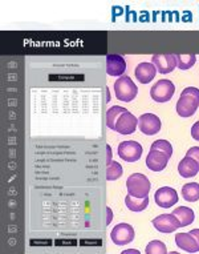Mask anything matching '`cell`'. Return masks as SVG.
<instances>
[{
	"label": "cell",
	"mask_w": 199,
	"mask_h": 254,
	"mask_svg": "<svg viewBox=\"0 0 199 254\" xmlns=\"http://www.w3.org/2000/svg\"><path fill=\"white\" fill-rule=\"evenodd\" d=\"M199 107V89L195 87L185 88L177 103V112L181 117H191Z\"/></svg>",
	"instance_id": "1"
},
{
	"label": "cell",
	"mask_w": 199,
	"mask_h": 254,
	"mask_svg": "<svg viewBox=\"0 0 199 254\" xmlns=\"http://www.w3.org/2000/svg\"><path fill=\"white\" fill-rule=\"evenodd\" d=\"M126 188H128V194L137 197V198H144V197L149 196L151 185L145 175L134 173V175L129 176V179L126 180Z\"/></svg>",
	"instance_id": "2"
},
{
	"label": "cell",
	"mask_w": 199,
	"mask_h": 254,
	"mask_svg": "<svg viewBox=\"0 0 199 254\" xmlns=\"http://www.w3.org/2000/svg\"><path fill=\"white\" fill-rule=\"evenodd\" d=\"M114 93L118 100L129 103L136 99V96L138 95V88L129 76L122 75L114 83Z\"/></svg>",
	"instance_id": "3"
},
{
	"label": "cell",
	"mask_w": 199,
	"mask_h": 254,
	"mask_svg": "<svg viewBox=\"0 0 199 254\" xmlns=\"http://www.w3.org/2000/svg\"><path fill=\"white\" fill-rule=\"evenodd\" d=\"M174 92V84L171 83L170 80L162 79L158 80L157 84L151 87V89H150V96H151V99L154 101H157V103H166V101L171 100Z\"/></svg>",
	"instance_id": "4"
},
{
	"label": "cell",
	"mask_w": 199,
	"mask_h": 254,
	"mask_svg": "<svg viewBox=\"0 0 199 254\" xmlns=\"http://www.w3.org/2000/svg\"><path fill=\"white\" fill-rule=\"evenodd\" d=\"M142 145L137 141H124L118 145V156L128 163H136L142 156Z\"/></svg>",
	"instance_id": "5"
},
{
	"label": "cell",
	"mask_w": 199,
	"mask_h": 254,
	"mask_svg": "<svg viewBox=\"0 0 199 254\" xmlns=\"http://www.w3.org/2000/svg\"><path fill=\"white\" fill-rule=\"evenodd\" d=\"M134 236H136L134 229L129 224H118L113 228L112 233H110L112 241L114 242V245L118 246L129 245L134 240Z\"/></svg>",
	"instance_id": "6"
},
{
	"label": "cell",
	"mask_w": 199,
	"mask_h": 254,
	"mask_svg": "<svg viewBox=\"0 0 199 254\" xmlns=\"http://www.w3.org/2000/svg\"><path fill=\"white\" fill-rule=\"evenodd\" d=\"M151 63L161 75H167V73L174 71L175 67H177V60H175V56L173 54L153 55Z\"/></svg>",
	"instance_id": "7"
},
{
	"label": "cell",
	"mask_w": 199,
	"mask_h": 254,
	"mask_svg": "<svg viewBox=\"0 0 199 254\" xmlns=\"http://www.w3.org/2000/svg\"><path fill=\"white\" fill-rule=\"evenodd\" d=\"M138 128L146 136H154L161 130V120L153 113H145L138 119Z\"/></svg>",
	"instance_id": "8"
},
{
	"label": "cell",
	"mask_w": 199,
	"mask_h": 254,
	"mask_svg": "<svg viewBox=\"0 0 199 254\" xmlns=\"http://www.w3.org/2000/svg\"><path fill=\"white\" fill-rule=\"evenodd\" d=\"M153 226L161 233H173L175 230L181 228L178 218L171 213V214H161L153 220Z\"/></svg>",
	"instance_id": "9"
},
{
	"label": "cell",
	"mask_w": 199,
	"mask_h": 254,
	"mask_svg": "<svg viewBox=\"0 0 199 254\" xmlns=\"http://www.w3.org/2000/svg\"><path fill=\"white\" fill-rule=\"evenodd\" d=\"M154 200H155V204L161 208H171L173 205L178 202V193L175 192V189H173V188H159L155 192Z\"/></svg>",
	"instance_id": "10"
},
{
	"label": "cell",
	"mask_w": 199,
	"mask_h": 254,
	"mask_svg": "<svg viewBox=\"0 0 199 254\" xmlns=\"http://www.w3.org/2000/svg\"><path fill=\"white\" fill-rule=\"evenodd\" d=\"M138 127V119L134 115L126 111L122 113L116 123V128L114 130L121 134H132L136 132Z\"/></svg>",
	"instance_id": "11"
},
{
	"label": "cell",
	"mask_w": 199,
	"mask_h": 254,
	"mask_svg": "<svg viewBox=\"0 0 199 254\" xmlns=\"http://www.w3.org/2000/svg\"><path fill=\"white\" fill-rule=\"evenodd\" d=\"M169 160H170V157L166 153H163V152L150 149L149 154L146 157V165H148L150 171L161 172L167 167Z\"/></svg>",
	"instance_id": "12"
},
{
	"label": "cell",
	"mask_w": 199,
	"mask_h": 254,
	"mask_svg": "<svg viewBox=\"0 0 199 254\" xmlns=\"http://www.w3.org/2000/svg\"><path fill=\"white\" fill-rule=\"evenodd\" d=\"M126 71V62L121 55H108L106 56V72L110 76H122Z\"/></svg>",
	"instance_id": "13"
},
{
	"label": "cell",
	"mask_w": 199,
	"mask_h": 254,
	"mask_svg": "<svg viewBox=\"0 0 199 254\" xmlns=\"http://www.w3.org/2000/svg\"><path fill=\"white\" fill-rule=\"evenodd\" d=\"M157 75V68L153 63H140L136 68V77L141 84H149Z\"/></svg>",
	"instance_id": "14"
},
{
	"label": "cell",
	"mask_w": 199,
	"mask_h": 254,
	"mask_svg": "<svg viewBox=\"0 0 199 254\" xmlns=\"http://www.w3.org/2000/svg\"><path fill=\"white\" fill-rule=\"evenodd\" d=\"M175 242L178 248L187 252V253H197L199 252V245L197 240L191 233H178L175 234Z\"/></svg>",
	"instance_id": "15"
},
{
	"label": "cell",
	"mask_w": 199,
	"mask_h": 254,
	"mask_svg": "<svg viewBox=\"0 0 199 254\" xmlns=\"http://www.w3.org/2000/svg\"><path fill=\"white\" fill-rule=\"evenodd\" d=\"M199 172V164L195 161L194 158L186 156L185 158L181 160V163L178 165V173L185 179H190L194 176L198 175Z\"/></svg>",
	"instance_id": "16"
},
{
	"label": "cell",
	"mask_w": 199,
	"mask_h": 254,
	"mask_svg": "<svg viewBox=\"0 0 199 254\" xmlns=\"http://www.w3.org/2000/svg\"><path fill=\"white\" fill-rule=\"evenodd\" d=\"M173 214L178 218L181 228L191 225V224L194 222V218H195L194 212H193V209L187 208V206H178L177 209H174Z\"/></svg>",
	"instance_id": "17"
},
{
	"label": "cell",
	"mask_w": 199,
	"mask_h": 254,
	"mask_svg": "<svg viewBox=\"0 0 199 254\" xmlns=\"http://www.w3.org/2000/svg\"><path fill=\"white\" fill-rule=\"evenodd\" d=\"M125 204H126L129 210H132V212H142L149 205V196L144 197V198H137V197L128 194L125 198Z\"/></svg>",
	"instance_id": "18"
},
{
	"label": "cell",
	"mask_w": 199,
	"mask_h": 254,
	"mask_svg": "<svg viewBox=\"0 0 199 254\" xmlns=\"http://www.w3.org/2000/svg\"><path fill=\"white\" fill-rule=\"evenodd\" d=\"M175 60H177V67L182 71L190 69L197 62V56L194 54H175Z\"/></svg>",
	"instance_id": "19"
},
{
	"label": "cell",
	"mask_w": 199,
	"mask_h": 254,
	"mask_svg": "<svg viewBox=\"0 0 199 254\" xmlns=\"http://www.w3.org/2000/svg\"><path fill=\"white\" fill-rule=\"evenodd\" d=\"M182 196L183 198L189 202H195L199 200V184L190 183L183 185L182 188Z\"/></svg>",
	"instance_id": "20"
},
{
	"label": "cell",
	"mask_w": 199,
	"mask_h": 254,
	"mask_svg": "<svg viewBox=\"0 0 199 254\" xmlns=\"http://www.w3.org/2000/svg\"><path fill=\"white\" fill-rule=\"evenodd\" d=\"M126 111H128V109L124 108V107H118V105L110 107V108L108 109V112H106V124H108V127L110 129L114 130L118 117H120L122 113L126 112Z\"/></svg>",
	"instance_id": "21"
},
{
	"label": "cell",
	"mask_w": 199,
	"mask_h": 254,
	"mask_svg": "<svg viewBox=\"0 0 199 254\" xmlns=\"http://www.w3.org/2000/svg\"><path fill=\"white\" fill-rule=\"evenodd\" d=\"M122 176V167H121L120 163L117 161H112V163L108 165V169H106V179L109 181H116Z\"/></svg>",
	"instance_id": "22"
},
{
	"label": "cell",
	"mask_w": 199,
	"mask_h": 254,
	"mask_svg": "<svg viewBox=\"0 0 199 254\" xmlns=\"http://www.w3.org/2000/svg\"><path fill=\"white\" fill-rule=\"evenodd\" d=\"M146 253L148 254H166L167 253V249H166V245L162 241H150L149 245L146 246Z\"/></svg>",
	"instance_id": "23"
},
{
	"label": "cell",
	"mask_w": 199,
	"mask_h": 254,
	"mask_svg": "<svg viewBox=\"0 0 199 254\" xmlns=\"http://www.w3.org/2000/svg\"><path fill=\"white\" fill-rule=\"evenodd\" d=\"M151 149L163 152L169 157H171V154H173V146H171V144L167 140H157V141H154L151 144Z\"/></svg>",
	"instance_id": "24"
},
{
	"label": "cell",
	"mask_w": 199,
	"mask_h": 254,
	"mask_svg": "<svg viewBox=\"0 0 199 254\" xmlns=\"http://www.w3.org/2000/svg\"><path fill=\"white\" fill-rule=\"evenodd\" d=\"M186 156L194 158L195 161L199 164V146H193L191 149H189V152L186 153Z\"/></svg>",
	"instance_id": "25"
},
{
	"label": "cell",
	"mask_w": 199,
	"mask_h": 254,
	"mask_svg": "<svg viewBox=\"0 0 199 254\" xmlns=\"http://www.w3.org/2000/svg\"><path fill=\"white\" fill-rule=\"evenodd\" d=\"M191 136L194 140L199 141V121H197L194 125H193V128H191Z\"/></svg>",
	"instance_id": "26"
},
{
	"label": "cell",
	"mask_w": 199,
	"mask_h": 254,
	"mask_svg": "<svg viewBox=\"0 0 199 254\" xmlns=\"http://www.w3.org/2000/svg\"><path fill=\"white\" fill-rule=\"evenodd\" d=\"M106 152H108V160H106V164L112 163V149H110V146L106 145Z\"/></svg>",
	"instance_id": "27"
},
{
	"label": "cell",
	"mask_w": 199,
	"mask_h": 254,
	"mask_svg": "<svg viewBox=\"0 0 199 254\" xmlns=\"http://www.w3.org/2000/svg\"><path fill=\"white\" fill-rule=\"evenodd\" d=\"M190 233L193 234V237L197 240V242H198V245H199V229H193Z\"/></svg>",
	"instance_id": "28"
},
{
	"label": "cell",
	"mask_w": 199,
	"mask_h": 254,
	"mask_svg": "<svg viewBox=\"0 0 199 254\" xmlns=\"http://www.w3.org/2000/svg\"><path fill=\"white\" fill-rule=\"evenodd\" d=\"M122 254H140V250H137V249L125 250V252H122Z\"/></svg>",
	"instance_id": "29"
},
{
	"label": "cell",
	"mask_w": 199,
	"mask_h": 254,
	"mask_svg": "<svg viewBox=\"0 0 199 254\" xmlns=\"http://www.w3.org/2000/svg\"><path fill=\"white\" fill-rule=\"evenodd\" d=\"M106 210H108V213H109L108 224H106V225H109V224H110V218H112V210H110V208H108V209H106Z\"/></svg>",
	"instance_id": "30"
}]
</instances>
